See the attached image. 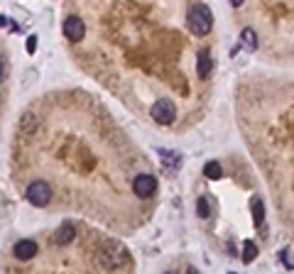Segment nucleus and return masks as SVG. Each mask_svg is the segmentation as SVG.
Wrapping results in <instances>:
<instances>
[{"instance_id":"obj_1","label":"nucleus","mask_w":294,"mask_h":274,"mask_svg":"<svg viewBox=\"0 0 294 274\" xmlns=\"http://www.w3.org/2000/svg\"><path fill=\"white\" fill-rule=\"evenodd\" d=\"M189 30L194 32V35H208L211 32V27H213V15H211V10H208V5H203V3H196V5H191V10H189Z\"/></svg>"},{"instance_id":"obj_2","label":"nucleus","mask_w":294,"mask_h":274,"mask_svg":"<svg viewBox=\"0 0 294 274\" xmlns=\"http://www.w3.org/2000/svg\"><path fill=\"white\" fill-rule=\"evenodd\" d=\"M25 196H27V201L32 203V206L42 208V206H47L49 199H52V189H49V184L47 181H32L30 186H27Z\"/></svg>"},{"instance_id":"obj_3","label":"nucleus","mask_w":294,"mask_h":274,"mask_svg":"<svg viewBox=\"0 0 294 274\" xmlns=\"http://www.w3.org/2000/svg\"><path fill=\"white\" fill-rule=\"evenodd\" d=\"M150 115H152V120H157L160 125H169V123H174V118H177V108H174V103L172 101H157L152 110H150Z\"/></svg>"},{"instance_id":"obj_4","label":"nucleus","mask_w":294,"mask_h":274,"mask_svg":"<svg viewBox=\"0 0 294 274\" xmlns=\"http://www.w3.org/2000/svg\"><path fill=\"white\" fill-rule=\"evenodd\" d=\"M132 191L140 196V199H150L155 191H157V179L152 174H140L132 179Z\"/></svg>"},{"instance_id":"obj_5","label":"nucleus","mask_w":294,"mask_h":274,"mask_svg":"<svg viewBox=\"0 0 294 274\" xmlns=\"http://www.w3.org/2000/svg\"><path fill=\"white\" fill-rule=\"evenodd\" d=\"M64 35L69 37V42H81L84 35H86V25H84V20L81 18H66L64 22Z\"/></svg>"},{"instance_id":"obj_6","label":"nucleus","mask_w":294,"mask_h":274,"mask_svg":"<svg viewBox=\"0 0 294 274\" xmlns=\"http://www.w3.org/2000/svg\"><path fill=\"white\" fill-rule=\"evenodd\" d=\"M13 255L18 257V259H30V257H35L37 242L35 240H20V242H15V247H13Z\"/></svg>"},{"instance_id":"obj_7","label":"nucleus","mask_w":294,"mask_h":274,"mask_svg":"<svg viewBox=\"0 0 294 274\" xmlns=\"http://www.w3.org/2000/svg\"><path fill=\"white\" fill-rule=\"evenodd\" d=\"M74 235H76V228H74L69 220H64V223L59 225V230L54 233V242L56 245H69L74 240Z\"/></svg>"},{"instance_id":"obj_8","label":"nucleus","mask_w":294,"mask_h":274,"mask_svg":"<svg viewBox=\"0 0 294 274\" xmlns=\"http://www.w3.org/2000/svg\"><path fill=\"white\" fill-rule=\"evenodd\" d=\"M262 220H265V203L260 196L253 199V223L255 225H262Z\"/></svg>"},{"instance_id":"obj_9","label":"nucleus","mask_w":294,"mask_h":274,"mask_svg":"<svg viewBox=\"0 0 294 274\" xmlns=\"http://www.w3.org/2000/svg\"><path fill=\"white\" fill-rule=\"evenodd\" d=\"M199 78H206L208 73H211V56H208V52H201L199 54Z\"/></svg>"},{"instance_id":"obj_10","label":"nucleus","mask_w":294,"mask_h":274,"mask_svg":"<svg viewBox=\"0 0 294 274\" xmlns=\"http://www.w3.org/2000/svg\"><path fill=\"white\" fill-rule=\"evenodd\" d=\"M255 257H257V245L253 240H245V242H243V257H240V259H243V262H253Z\"/></svg>"},{"instance_id":"obj_11","label":"nucleus","mask_w":294,"mask_h":274,"mask_svg":"<svg viewBox=\"0 0 294 274\" xmlns=\"http://www.w3.org/2000/svg\"><path fill=\"white\" fill-rule=\"evenodd\" d=\"M203 174H206L208 179H220V176H223V169H220L218 162H206V166H203Z\"/></svg>"},{"instance_id":"obj_12","label":"nucleus","mask_w":294,"mask_h":274,"mask_svg":"<svg viewBox=\"0 0 294 274\" xmlns=\"http://www.w3.org/2000/svg\"><path fill=\"white\" fill-rule=\"evenodd\" d=\"M240 39H243V44H245L248 49H255L257 47V37H255V32H253L250 27H245V30L240 32Z\"/></svg>"},{"instance_id":"obj_13","label":"nucleus","mask_w":294,"mask_h":274,"mask_svg":"<svg viewBox=\"0 0 294 274\" xmlns=\"http://www.w3.org/2000/svg\"><path fill=\"white\" fill-rule=\"evenodd\" d=\"M196 211H199V218H208V201H206V196H201L199 199V206H196Z\"/></svg>"},{"instance_id":"obj_14","label":"nucleus","mask_w":294,"mask_h":274,"mask_svg":"<svg viewBox=\"0 0 294 274\" xmlns=\"http://www.w3.org/2000/svg\"><path fill=\"white\" fill-rule=\"evenodd\" d=\"M25 49H27V54H35V49H37V37H30V39H27Z\"/></svg>"},{"instance_id":"obj_15","label":"nucleus","mask_w":294,"mask_h":274,"mask_svg":"<svg viewBox=\"0 0 294 274\" xmlns=\"http://www.w3.org/2000/svg\"><path fill=\"white\" fill-rule=\"evenodd\" d=\"M189 274H199V272H196V269H194V267H189Z\"/></svg>"},{"instance_id":"obj_16","label":"nucleus","mask_w":294,"mask_h":274,"mask_svg":"<svg viewBox=\"0 0 294 274\" xmlns=\"http://www.w3.org/2000/svg\"><path fill=\"white\" fill-rule=\"evenodd\" d=\"M231 274H236V272H231Z\"/></svg>"},{"instance_id":"obj_17","label":"nucleus","mask_w":294,"mask_h":274,"mask_svg":"<svg viewBox=\"0 0 294 274\" xmlns=\"http://www.w3.org/2000/svg\"><path fill=\"white\" fill-rule=\"evenodd\" d=\"M167 274H172V272H167Z\"/></svg>"}]
</instances>
